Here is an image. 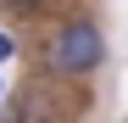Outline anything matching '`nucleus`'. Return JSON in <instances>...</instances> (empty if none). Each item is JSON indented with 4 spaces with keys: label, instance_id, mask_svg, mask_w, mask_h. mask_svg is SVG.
Returning a JSON list of instances; mask_svg holds the SVG:
<instances>
[{
    "label": "nucleus",
    "instance_id": "obj_1",
    "mask_svg": "<svg viewBox=\"0 0 128 123\" xmlns=\"http://www.w3.org/2000/svg\"><path fill=\"white\" fill-rule=\"evenodd\" d=\"M100 62H106V39H100L95 23H67L50 39V67L61 78H89Z\"/></svg>",
    "mask_w": 128,
    "mask_h": 123
},
{
    "label": "nucleus",
    "instance_id": "obj_2",
    "mask_svg": "<svg viewBox=\"0 0 128 123\" xmlns=\"http://www.w3.org/2000/svg\"><path fill=\"white\" fill-rule=\"evenodd\" d=\"M11 11H34V6H45V0H6Z\"/></svg>",
    "mask_w": 128,
    "mask_h": 123
},
{
    "label": "nucleus",
    "instance_id": "obj_3",
    "mask_svg": "<svg viewBox=\"0 0 128 123\" xmlns=\"http://www.w3.org/2000/svg\"><path fill=\"white\" fill-rule=\"evenodd\" d=\"M11 50H17V45H11V34H0V62H11Z\"/></svg>",
    "mask_w": 128,
    "mask_h": 123
},
{
    "label": "nucleus",
    "instance_id": "obj_4",
    "mask_svg": "<svg viewBox=\"0 0 128 123\" xmlns=\"http://www.w3.org/2000/svg\"><path fill=\"white\" fill-rule=\"evenodd\" d=\"M0 101H6V78H0Z\"/></svg>",
    "mask_w": 128,
    "mask_h": 123
}]
</instances>
